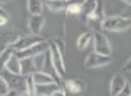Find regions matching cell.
Masks as SVG:
<instances>
[{
  "mask_svg": "<svg viewBox=\"0 0 131 96\" xmlns=\"http://www.w3.org/2000/svg\"><path fill=\"white\" fill-rule=\"evenodd\" d=\"M105 18L103 0H97V5L94 11L86 17L84 22L91 31L96 33V31H102V23Z\"/></svg>",
  "mask_w": 131,
  "mask_h": 96,
  "instance_id": "1",
  "label": "cell"
},
{
  "mask_svg": "<svg viewBox=\"0 0 131 96\" xmlns=\"http://www.w3.org/2000/svg\"><path fill=\"white\" fill-rule=\"evenodd\" d=\"M0 74L5 78L9 89H15L18 91L20 94L26 93V76L22 74H14L4 68Z\"/></svg>",
  "mask_w": 131,
  "mask_h": 96,
  "instance_id": "2",
  "label": "cell"
},
{
  "mask_svg": "<svg viewBox=\"0 0 131 96\" xmlns=\"http://www.w3.org/2000/svg\"><path fill=\"white\" fill-rule=\"evenodd\" d=\"M131 27V20L121 15L106 17L102 23V30L110 31H123Z\"/></svg>",
  "mask_w": 131,
  "mask_h": 96,
  "instance_id": "3",
  "label": "cell"
},
{
  "mask_svg": "<svg viewBox=\"0 0 131 96\" xmlns=\"http://www.w3.org/2000/svg\"><path fill=\"white\" fill-rule=\"evenodd\" d=\"M49 40H41L40 42H37L36 44L31 46L23 50L14 51L15 55L18 57L20 59L24 58H33L39 54H42L49 50Z\"/></svg>",
  "mask_w": 131,
  "mask_h": 96,
  "instance_id": "4",
  "label": "cell"
},
{
  "mask_svg": "<svg viewBox=\"0 0 131 96\" xmlns=\"http://www.w3.org/2000/svg\"><path fill=\"white\" fill-rule=\"evenodd\" d=\"M49 52L50 55V58L52 63L54 64L57 71L58 72L59 76L63 78V76L66 74V67L65 63H64L63 53L59 49V48L57 46L53 40H49Z\"/></svg>",
  "mask_w": 131,
  "mask_h": 96,
  "instance_id": "5",
  "label": "cell"
},
{
  "mask_svg": "<svg viewBox=\"0 0 131 96\" xmlns=\"http://www.w3.org/2000/svg\"><path fill=\"white\" fill-rule=\"evenodd\" d=\"M43 40L44 39L41 38L40 35L32 34L30 33V34H22L18 38V40L9 47H11L14 51L23 50V49H27V48L31 47V46L36 44L37 42H40Z\"/></svg>",
  "mask_w": 131,
  "mask_h": 96,
  "instance_id": "6",
  "label": "cell"
},
{
  "mask_svg": "<svg viewBox=\"0 0 131 96\" xmlns=\"http://www.w3.org/2000/svg\"><path fill=\"white\" fill-rule=\"evenodd\" d=\"M93 50L102 55L111 56V46L108 38L102 33L96 31L93 33Z\"/></svg>",
  "mask_w": 131,
  "mask_h": 96,
  "instance_id": "7",
  "label": "cell"
},
{
  "mask_svg": "<svg viewBox=\"0 0 131 96\" xmlns=\"http://www.w3.org/2000/svg\"><path fill=\"white\" fill-rule=\"evenodd\" d=\"M111 60L112 58L111 56L102 55L93 51V52L90 53L86 58L85 61H84V66L87 68H98V67L107 66L108 64L111 63Z\"/></svg>",
  "mask_w": 131,
  "mask_h": 96,
  "instance_id": "8",
  "label": "cell"
},
{
  "mask_svg": "<svg viewBox=\"0 0 131 96\" xmlns=\"http://www.w3.org/2000/svg\"><path fill=\"white\" fill-rule=\"evenodd\" d=\"M22 34L23 33L15 29L0 30V51L15 43Z\"/></svg>",
  "mask_w": 131,
  "mask_h": 96,
  "instance_id": "9",
  "label": "cell"
},
{
  "mask_svg": "<svg viewBox=\"0 0 131 96\" xmlns=\"http://www.w3.org/2000/svg\"><path fill=\"white\" fill-rule=\"evenodd\" d=\"M40 71H42V72L46 73V74H48L49 76H50L51 77L55 80L56 83H58V84L62 86V77L59 76L58 72L57 71L56 67H55L54 64L51 61L50 55H49V50L46 52L45 60H44L43 66H42V68Z\"/></svg>",
  "mask_w": 131,
  "mask_h": 96,
  "instance_id": "10",
  "label": "cell"
},
{
  "mask_svg": "<svg viewBox=\"0 0 131 96\" xmlns=\"http://www.w3.org/2000/svg\"><path fill=\"white\" fill-rule=\"evenodd\" d=\"M127 79L125 76L120 73H117L112 76L110 83V94L111 96L119 95L120 92L127 83Z\"/></svg>",
  "mask_w": 131,
  "mask_h": 96,
  "instance_id": "11",
  "label": "cell"
},
{
  "mask_svg": "<svg viewBox=\"0 0 131 96\" xmlns=\"http://www.w3.org/2000/svg\"><path fill=\"white\" fill-rule=\"evenodd\" d=\"M44 24H45V18L42 15V14L30 15L29 20H28V29L31 33L39 35Z\"/></svg>",
  "mask_w": 131,
  "mask_h": 96,
  "instance_id": "12",
  "label": "cell"
},
{
  "mask_svg": "<svg viewBox=\"0 0 131 96\" xmlns=\"http://www.w3.org/2000/svg\"><path fill=\"white\" fill-rule=\"evenodd\" d=\"M75 2H80L79 0H47L46 5L51 12L65 11L69 5Z\"/></svg>",
  "mask_w": 131,
  "mask_h": 96,
  "instance_id": "13",
  "label": "cell"
},
{
  "mask_svg": "<svg viewBox=\"0 0 131 96\" xmlns=\"http://www.w3.org/2000/svg\"><path fill=\"white\" fill-rule=\"evenodd\" d=\"M85 87V83L80 79H68L64 83V88L71 93H80L84 92Z\"/></svg>",
  "mask_w": 131,
  "mask_h": 96,
  "instance_id": "14",
  "label": "cell"
},
{
  "mask_svg": "<svg viewBox=\"0 0 131 96\" xmlns=\"http://www.w3.org/2000/svg\"><path fill=\"white\" fill-rule=\"evenodd\" d=\"M62 87L56 82L44 84H36V95H52V93L58 88Z\"/></svg>",
  "mask_w": 131,
  "mask_h": 96,
  "instance_id": "15",
  "label": "cell"
},
{
  "mask_svg": "<svg viewBox=\"0 0 131 96\" xmlns=\"http://www.w3.org/2000/svg\"><path fill=\"white\" fill-rule=\"evenodd\" d=\"M21 74L24 76H30L35 73L37 70L32 58H24L21 59Z\"/></svg>",
  "mask_w": 131,
  "mask_h": 96,
  "instance_id": "16",
  "label": "cell"
},
{
  "mask_svg": "<svg viewBox=\"0 0 131 96\" xmlns=\"http://www.w3.org/2000/svg\"><path fill=\"white\" fill-rule=\"evenodd\" d=\"M97 5V0H84L81 4L82 6V11L79 16L82 17L84 21H85L86 17L94 11Z\"/></svg>",
  "mask_w": 131,
  "mask_h": 96,
  "instance_id": "17",
  "label": "cell"
},
{
  "mask_svg": "<svg viewBox=\"0 0 131 96\" xmlns=\"http://www.w3.org/2000/svg\"><path fill=\"white\" fill-rule=\"evenodd\" d=\"M5 68L14 74H21V59L14 53L6 63Z\"/></svg>",
  "mask_w": 131,
  "mask_h": 96,
  "instance_id": "18",
  "label": "cell"
},
{
  "mask_svg": "<svg viewBox=\"0 0 131 96\" xmlns=\"http://www.w3.org/2000/svg\"><path fill=\"white\" fill-rule=\"evenodd\" d=\"M93 33L92 31H85V33H82L80 36L78 37L77 41V49L79 50H84V49L87 48V46L89 45L90 41L93 39Z\"/></svg>",
  "mask_w": 131,
  "mask_h": 96,
  "instance_id": "19",
  "label": "cell"
},
{
  "mask_svg": "<svg viewBox=\"0 0 131 96\" xmlns=\"http://www.w3.org/2000/svg\"><path fill=\"white\" fill-rule=\"evenodd\" d=\"M27 9L30 15L42 14L43 10L42 0H27Z\"/></svg>",
  "mask_w": 131,
  "mask_h": 96,
  "instance_id": "20",
  "label": "cell"
},
{
  "mask_svg": "<svg viewBox=\"0 0 131 96\" xmlns=\"http://www.w3.org/2000/svg\"><path fill=\"white\" fill-rule=\"evenodd\" d=\"M31 76H32V78L36 84H44V83H49L55 82V80L50 76L42 72V71H36Z\"/></svg>",
  "mask_w": 131,
  "mask_h": 96,
  "instance_id": "21",
  "label": "cell"
},
{
  "mask_svg": "<svg viewBox=\"0 0 131 96\" xmlns=\"http://www.w3.org/2000/svg\"><path fill=\"white\" fill-rule=\"evenodd\" d=\"M14 54V50L11 47H7L0 51V72L6 67V63Z\"/></svg>",
  "mask_w": 131,
  "mask_h": 96,
  "instance_id": "22",
  "label": "cell"
},
{
  "mask_svg": "<svg viewBox=\"0 0 131 96\" xmlns=\"http://www.w3.org/2000/svg\"><path fill=\"white\" fill-rule=\"evenodd\" d=\"M82 2H75L72 3L71 5L67 7L65 10L66 14L69 15H80L81 11H82V6H81Z\"/></svg>",
  "mask_w": 131,
  "mask_h": 96,
  "instance_id": "23",
  "label": "cell"
},
{
  "mask_svg": "<svg viewBox=\"0 0 131 96\" xmlns=\"http://www.w3.org/2000/svg\"><path fill=\"white\" fill-rule=\"evenodd\" d=\"M26 93L28 95H36V83L31 74L26 76Z\"/></svg>",
  "mask_w": 131,
  "mask_h": 96,
  "instance_id": "24",
  "label": "cell"
},
{
  "mask_svg": "<svg viewBox=\"0 0 131 96\" xmlns=\"http://www.w3.org/2000/svg\"><path fill=\"white\" fill-rule=\"evenodd\" d=\"M8 91H9V87L7 85V83L2 76V74H0V95H7Z\"/></svg>",
  "mask_w": 131,
  "mask_h": 96,
  "instance_id": "25",
  "label": "cell"
},
{
  "mask_svg": "<svg viewBox=\"0 0 131 96\" xmlns=\"http://www.w3.org/2000/svg\"><path fill=\"white\" fill-rule=\"evenodd\" d=\"M119 95H123V96H129V95H131V85L129 84L128 82H127V83L125 84L124 88L122 89V91L120 92Z\"/></svg>",
  "mask_w": 131,
  "mask_h": 96,
  "instance_id": "26",
  "label": "cell"
},
{
  "mask_svg": "<svg viewBox=\"0 0 131 96\" xmlns=\"http://www.w3.org/2000/svg\"><path fill=\"white\" fill-rule=\"evenodd\" d=\"M121 16L125 17L127 19H130L131 20V4L127 5V6L125 7V9L123 10V12L121 13Z\"/></svg>",
  "mask_w": 131,
  "mask_h": 96,
  "instance_id": "27",
  "label": "cell"
},
{
  "mask_svg": "<svg viewBox=\"0 0 131 96\" xmlns=\"http://www.w3.org/2000/svg\"><path fill=\"white\" fill-rule=\"evenodd\" d=\"M52 40L57 44V46L59 48V49L64 54V52H65V50H66V46H65V42H64V40H61V39H58V38L54 39V40Z\"/></svg>",
  "mask_w": 131,
  "mask_h": 96,
  "instance_id": "28",
  "label": "cell"
},
{
  "mask_svg": "<svg viewBox=\"0 0 131 96\" xmlns=\"http://www.w3.org/2000/svg\"><path fill=\"white\" fill-rule=\"evenodd\" d=\"M7 22H8V15H0V27L6 25L7 24Z\"/></svg>",
  "mask_w": 131,
  "mask_h": 96,
  "instance_id": "29",
  "label": "cell"
},
{
  "mask_svg": "<svg viewBox=\"0 0 131 96\" xmlns=\"http://www.w3.org/2000/svg\"><path fill=\"white\" fill-rule=\"evenodd\" d=\"M131 71V58L127 61L123 67V72H130Z\"/></svg>",
  "mask_w": 131,
  "mask_h": 96,
  "instance_id": "30",
  "label": "cell"
},
{
  "mask_svg": "<svg viewBox=\"0 0 131 96\" xmlns=\"http://www.w3.org/2000/svg\"><path fill=\"white\" fill-rule=\"evenodd\" d=\"M0 15H7V13H6V11H5L4 9H3L1 6H0Z\"/></svg>",
  "mask_w": 131,
  "mask_h": 96,
  "instance_id": "31",
  "label": "cell"
},
{
  "mask_svg": "<svg viewBox=\"0 0 131 96\" xmlns=\"http://www.w3.org/2000/svg\"><path fill=\"white\" fill-rule=\"evenodd\" d=\"M122 1H124V2H125L127 5H130L131 4V0H122Z\"/></svg>",
  "mask_w": 131,
  "mask_h": 96,
  "instance_id": "32",
  "label": "cell"
},
{
  "mask_svg": "<svg viewBox=\"0 0 131 96\" xmlns=\"http://www.w3.org/2000/svg\"><path fill=\"white\" fill-rule=\"evenodd\" d=\"M6 0H0V3H5Z\"/></svg>",
  "mask_w": 131,
  "mask_h": 96,
  "instance_id": "33",
  "label": "cell"
}]
</instances>
